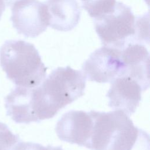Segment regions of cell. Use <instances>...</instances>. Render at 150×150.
I'll return each mask as SVG.
<instances>
[{
    "label": "cell",
    "mask_w": 150,
    "mask_h": 150,
    "mask_svg": "<svg viewBox=\"0 0 150 150\" xmlns=\"http://www.w3.org/2000/svg\"><path fill=\"white\" fill-rule=\"evenodd\" d=\"M132 150H150L149 136L145 131Z\"/></svg>",
    "instance_id": "15"
},
{
    "label": "cell",
    "mask_w": 150,
    "mask_h": 150,
    "mask_svg": "<svg viewBox=\"0 0 150 150\" xmlns=\"http://www.w3.org/2000/svg\"><path fill=\"white\" fill-rule=\"evenodd\" d=\"M111 83L106 96L108 106L128 116L134 113L141 100L142 89L139 84L127 76H118Z\"/></svg>",
    "instance_id": "8"
},
{
    "label": "cell",
    "mask_w": 150,
    "mask_h": 150,
    "mask_svg": "<svg viewBox=\"0 0 150 150\" xmlns=\"http://www.w3.org/2000/svg\"><path fill=\"white\" fill-rule=\"evenodd\" d=\"M19 141V135L14 134L5 124L0 122V150H13Z\"/></svg>",
    "instance_id": "13"
},
{
    "label": "cell",
    "mask_w": 150,
    "mask_h": 150,
    "mask_svg": "<svg viewBox=\"0 0 150 150\" xmlns=\"http://www.w3.org/2000/svg\"><path fill=\"white\" fill-rule=\"evenodd\" d=\"M0 64L8 79L18 86L34 88L46 76L47 68L35 46L22 40H8L0 48Z\"/></svg>",
    "instance_id": "2"
},
{
    "label": "cell",
    "mask_w": 150,
    "mask_h": 150,
    "mask_svg": "<svg viewBox=\"0 0 150 150\" xmlns=\"http://www.w3.org/2000/svg\"><path fill=\"white\" fill-rule=\"evenodd\" d=\"M11 12L13 27L26 38H35L48 26L45 5L39 0H18L12 5Z\"/></svg>",
    "instance_id": "6"
},
{
    "label": "cell",
    "mask_w": 150,
    "mask_h": 150,
    "mask_svg": "<svg viewBox=\"0 0 150 150\" xmlns=\"http://www.w3.org/2000/svg\"><path fill=\"white\" fill-rule=\"evenodd\" d=\"M121 58L124 67L120 76H127L135 80L142 91L147 90L149 87V54L145 46L138 43H129L121 50Z\"/></svg>",
    "instance_id": "9"
},
{
    "label": "cell",
    "mask_w": 150,
    "mask_h": 150,
    "mask_svg": "<svg viewBox=\"0 0 150 150\" xmlns=\"http://www.w3.org/2000/svg\"><path fill=\"white\" fill-rule=\"evenodd\" d=\"M93 125L90 111L71 110L58 120L55 131L60 140L88 148Z\"/></svg>",
    "instance_id": "7"
},
{
    "label": "cell",
    "mask_w": 150,
    "mask_h": 150,
    "mask_svg": "<svg viewBox=\"0 0 150 150\" xmlns=\"http://www.w3.org/2000/svg\"><path fill=\"white\" fill-rule=\"evenodd\" d=\"M93 125L88 149L132 150L144 132L121 110L108 112L90 111Z\"/></svg>",
    "instance_id": "3"
},
{
    "label": "cell",
    "mask_w": 150,
    "mask_h": 150,
    "mask_svg": "<svg viewBox=\"0 0 150 150\" xmlns=\"http://www.w3.org/2000/svg\"><path fill=\"white\" fill-rule=\"evenodd\" d=\"M43 3L50 28L67 32L78 25L81 11L76 0H46Z\"/></svg>",
    "instance_id": "10"
},
{
    "label": "cell",
    "mask_w": 150,
    "mask_h": 150,
    "mask_svg": "<svg viewBox=\"0 0 150 150\" xmlns=\"http://www.w3.org/2000/svg\"><path fill=\"white\" fill-rule=\"evenodd\" d=\"M6 114L16 123L38 122L32 100V88L17 86L5 98Z\"/></svg>",
    "instance_id": "11"
},
{
    "label": "cell",
    "mask_w": 150,
    "mask_h": 150,
    "mask_svg": "<svg viewBox=\"0 0 150 150\" xmlns=\"http://www.w3.org/2000/svg\"><path fill=\"white\" fill-rule=\"evenodd\" d=\"M86 78L70 66L59 67L33 88V96L41 120L53 118L58 111L82 96Z\"/></svg>",
    "instance_id": "1"
},
{
    "label": "cell",
    "mask_w": 150,
    "mask_h": 150,
    "mask_svg": "<svg viewBox=\"0 0 150 150\" xmlns=\"http://www.w3.org/2000/svg\"><path fill=\"white\" fill-rule=\"evenodd\" d=\"M88 1H90V0H81L82 4H83V3H84V2H86Z\"/></svg>",
    "instance_id": "19"
},
{
    "label": "cell",
    "mask_w": 150,
    "mask_h": 150,
    "mask_svg": "<svg viewBox=\"0 0 150 150\" xmlns=\"http://www.w3.org/2000/svg\"><path fill=\"white\" fill-rule=\"evenodd\" d=\"M116 2V0H90L82 4V7L94 19L110 11Z\"/></svg>",
    "instance_id": "12"
},
{
    "label": "cell",
    "mask_w": 150,
    "mask_h": 150,
    "mask_svg": "<svg viewBox=\"0 0 150 150\" xmlns=\"http://www.w3.org/2000/svg\"><path fill=\"white\" fill-rule=\"evenodd\" d=\"M124 67L121 50L103 46L93 52L84 62L82 72L90 81L111 83L122 74Z\"/></svg>",
    "instance_id": "5"
},
{
    "label": "cell",
    "mask_w": 150,
    "mask_h": 150,
    "mask_svg": "<svg viewBox=\"0 0 150 150\" xmlns=\"http://www.w3.org/2000/svg\"><path fill=\"white\" fill-rule=\"evenodd\" d=\"M95 30L104 46L123 49L136 42L137 20L131 9L116 2L107 13L93 19Z\"/></svg>",
    "instance_id": "4"
},
{
    "label": "cell",
    "mask_w": 150,
    "mask_h": 150,
    "mask_svg": "<svg viewBox=\"0 0 150 150\" xmlns=\"http://www.w3.org/2000/svg\"><path fill=\"white\" fill-rule=\"evenodd\" d=\"M52 150H63V149L60 146H52Z\"/></svg>",
    "instance_id": "18"
},
{
    "label": "cell",
    "mask_w": 150,
    "mask_h": 150,
    "mask_svg": "<svg viewBox=\"0 0 150 150\" xmlns=\"http://www.w3.org/2000/svg\"><path fill=\"white\" fill-rule=\"evenodd\" d=\"M13 150H52V146L48 145L46 146H44L37 143L19 141Z\"/></svg>",
    "instance_id": "14"
},
{
    "label": "cell",
    "mask_w": 150,
    "mask_h": 150,
    "mask_svg": "<svg viewBox=\"0 0 150 150\" xmlns=\"http://www.w3.org/2000/svg\"><path fill=\"white\" fill-rule=\"evenodd\" d=\"M6 5L4 0H0V19L1 18L2 15L5 10Z\"/></svg>",
    "instance_id": "16"
},
{
    "label": "cell",
    "mask_w": 150,
    "mask_h": 150,
    "mask_svg": "<svg viewBox=\"0 0 150 150\" xmlns=\"http://www.w3.org/2000/svg\"><path fill=\"white\" fill-rule=\"evenodd\" d=\"M16 1L18 0H4L6 6H7L8 7L12 6L14 4V2H16Z\"/></svg>",
    "instance_id": "17"
}]
</instances>
